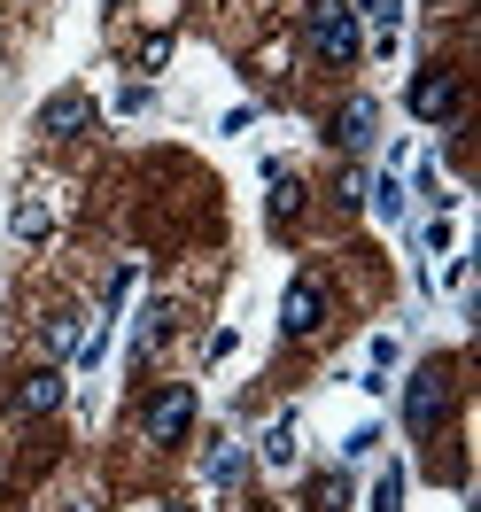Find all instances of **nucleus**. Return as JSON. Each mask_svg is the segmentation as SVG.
I'll return each instance as SVG.
<instances>
[{"label": "nucleus", "instance_id": "6ab92c4d", "mask_svg": "<svg viewBox=\"0 0 481 512\" xmlns=\"http://www.w3.org/2000/svg\"><path fill=\"white\" fill-rule=\"evenodd\" d=\"M163 512H194V505H163Z\"/></svg>", "mask_w": 481, "mask_h": 512}, {"label": "nucleus", "instance_id": "0eeeda50", "mask_svg": "<svg viewBox=\"0 0 481 512\" xmlns=\"http://www.w3.org/2000/svg\"><path fill=\"white\" fill-rule=\"evenodd\" d=\"M63 404V365H32L24 381H16V412L39 419V412H55Z\"/></svg>", "mask_w": 481, "mask_h": 512}, {"label": "nucleus", "instance_id": "6e6552de", "mask_svg": "<svg viewBox=\"0 0 481 512\" xmlns=\"http://www.w3.org/2000/svg\"><path fill=\"white\" fill-rule=\"evenodd\" d=\"M373 125H381V109H373V101L357 94V101H342V109H334L326 140H334V148H365V140H373Z\"/></svg>", "mask_w": 481, "mask_h": 512}, {"label": "nucleus", "instance_id": "a211bd4d", "mask_svg": "<svg viewBox=\"0 0 481 512\" xmlns=\"http://www.w3.org/2000/svg\"><path fill=\"white\" fill-rule=\"evenodd\" d=\"M373 450H381V427H357L350 443H342V458H373Z\"/></svg>", "mask_w": 481, "mask_h": 512}, {"label": "nucleus", "instance_id": "4468645a", "mask_svg": "<svg viewBox=\"0 0 481 512\" xmlns=\"http://www.w3.org/2000/svg\"><path fill=\"white\" fill-rule=\"evenodd\" d=\"M365 202H373V218H404V179L388 171V179H373L365 187Z\"/></svg>", "mask_w": 481, "mask_h": 512}, {"label": "nucleus", "instance_id": "7ed1b4c3", "mask_svg": "<svg viewBox=\"0 0 481 512\" xmlns=\"http://www.w3.org/2000/svg\"><path fill=\"white\" fill-rule=\"evenodd\" d=\"M187 427H194V388L187 381L156 388V396H148V412H140V435H148L156 450H171V443H187Z\"/></svg>", "mask_w": 481, "mask_h": 512}, {"label": "nucleus", "instance_id": "dca6fc26", "mask_svg": "<svg viewBox=\"0 0 481 512\" xmlns=\"http://www.w3.org/2000/svg\"><path fill=\"white\" fill-rule=\"evenodd\" d=\"M373 512H404V466H381V481H373Z\"/></svg>", "mask_w": 481, "mask_h": 512}, {"label": "nucleus", "instance_id": "ddd939ff", "mask_svg": "<svg viewBox=\"0 0 481 512\" xmlns=\"http://www.w3.org/2000/svg\"><path fill=\"white\" fill-rule=\"evenodd\" d=\"M78 319H86V311H55V319H47V350H55V357H78V342H86V326H78Z\"/></svg>", "mask_w": 481, "mask_h": 512}, {"label": "nucleus", "instance_id": "9d476101", "mask_svg": "<svg viewBox=\"0 0 481 512\" xmlns=\"http://www.w3.org/2000/svg\"><path fill=\"white\" fill-rule=\"evenodd\" d=\"M8 233H16V241H47V233H55V210H47L39 194H16V210H8Z\"/></svg>", "mask_w": 481, "mask_h": 512}, {"label": "nucleus", "instance_id": "f257e3e1", "mask_svg": "<svg viewBox=\"0 0 481 512\" xmlns=\"http://www.w3.org/2000/svg\"><path fill=\"white\" fill-rule=\"evenodd\" d=\"M450 419V365H419L412 381H404V435H443Z\"/></svg>", "mask_w": 481, "mask_h": 512}, {"label": "nucleus", "instance_id": "2eb2a0df", "mask_svg": "<svg viewBox=\"0 0 481 512\" xmlns=\"http://www.w3.org/2000/svg\"><path fill=\"white\" fill-rule=\"evenodd\" d=\"M264 179L280 187V194H272V218H295V210H303V187H295V179L280 171V163H264Z\"/></svg>", "mask_w": 481, "mask_h": 512}, {"label": "nucleus", "instance_id": "f3484780", "mask_svg": "<svg viewBox=\"0 0 481 512\" xmlns=\"http://www.w3.org/2000/svg\"><path fill=\"white\" fill-rule=\"evenodd\" d=\"M311 505H319V512H350V481H342V474H326L319 489H311Z\"/></svg>", "mask_w": 481, "mask_h": 512}, {"label": "nucleus", "instance_id": "1a4fd4ad", "mask_svg": "<svg viewBox=\"0 0 481 512\" xmlns=\"http://www.w3.org/2000/svg\"><path fill=\"white\" fill-rule=\"evenodd\" d=\"M295 450H303V419L280 412V419L257 435V458H264V466H295Z\"/></svg>", "mask_w": 481, "mask_h": 512}, {"label": "nucleus", "instance_id": "423d86ee", "mask_svg": "<svg viewBox=\"0 0 481 512\" xmlns=\"http://www.w3.org/2000/svg\"><path fill=\"white\" fill-rule=\"evenodd\" d=\"M86 125H94V94L63 86V94H47V101H39V132H47V140H78Z\"/></svg>", "mask_w": 481, "mask_h": 512}, {"label": "nucleus", "instance_id": "20e7f679", "mask_svg": "<svg viewBox=\"0 0 481 512\" xmlns=\"http://www.w3.org/2000/svg\"><path fill=\"white\" fill-rule=\"evenodd\" d=\"M458 109H466V78H458V70H443V63H427V70L412 78V117H419V125H450Z\"/></svg>", "mask_w": 481, "mask_h": 512}, {"label": "nucleus", "instance_id": "9b49d317", "mask_svg": "<svg viewBox=\"0 0 481 512\" xmlns=\"http://www.w3.org/2000/svg\"><path fill=\"white\" fill-rule=\"evenodd\" d=\"M171 326H179V311H171V303H148V311H140V326H132V350L148 357V350H163V342H171Z\"/></svg>", "mask_w": 481, "mask_h": 512}, {"label": "nucleus", "instance_id": "f03ea898", "mask_svg": "<svg viewBox=\"0 0 481 512\" xmlns=\"http://www.w3.org/2000/svg\"><path fill=\"white\" fill-rule=\"evenodd\" d=\"M303 24H311L319 63H357V8H350V0H311Z\"/></svg>", "mask_w": 481, "mask_h": 512}, {"label": "nucleus", "instance_id": "39448f33", "mask_svg": "<svg viewBox=\"0 0 481 512\" xmlns=\"http://www.w3.org/2000/svg\"><path fill=\"white\" fill-rule=\"evenodd\" d=\"M319 326H326V288L319 280H295V288L280 295V334H288V342H311Z\"/></svg>", "mask_w": 481, "mask_h": 512}, {"label": "nucleus", "instance_id": "f8f14e48", "mask_svg": "<svg viewBox=\"0 0 481 512\" xmlns=\"http://www.w3.org/2000/svg\"><path fill=\"white\" fill-rule=\"evenodd\" d=\"M202 474L218 481V489H233V481L249 474V450H241V443H218V450H210V458H202Z\"/></svg>", "mask_w": 481, "mask_h": 512}]
</instances>
